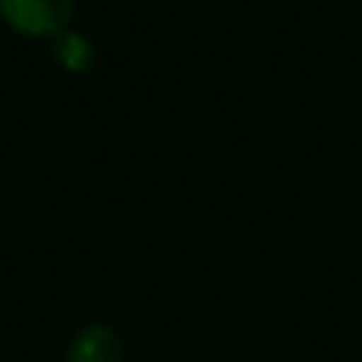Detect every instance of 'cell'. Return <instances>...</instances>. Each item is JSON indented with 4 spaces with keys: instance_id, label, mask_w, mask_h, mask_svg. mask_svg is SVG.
Returning <instances> with one entry per match:
<instances>
[{
    "instance_id": "1",
    "label": "cell",
    "mask_w": 362,
    "mask_h": 362,
    "mask_svg": "<svg viewBox=\"0 0 362 362\" xmlns=\"http://www.w3.org/2000/svg\"><path fill=\"white\" fill-rule=\"evenodd\" d=\"M76 0H0V19L19 35L54 38L74 19Z\"/></svg>"
},
{
    "instance_id": "2",
    "label": "cell",
    "mask_w": 362,
    "mask_h": 362,
    "mask_svg": "<svg viewBox=\"0 0 362 362\" xmlns=\"http://www.w3.org/2000/svg\"><path fill=\"white\" fill-rule=\"evenodd\" d=\"M67 362H121V340L112 327L89 325L70 344Z\"/></svg>"
},
{
    "instance_id": "3",
    "label": "cell",
    "mask_w": 362,
    "mask_h": 362,
    "mask_svg": "<svg viewBox=\"0 0 362 362\" xmlns=\"http://www.w3.org/2000/svg\"><path fill=\"white\" fill-rule=\"evenodd\" d=\"M51 54H54V61L61 64L67 74H86L95 61V51H93V45H89V38L74 29H64L51 38Z\"/></svg>"
}]
</instances>
